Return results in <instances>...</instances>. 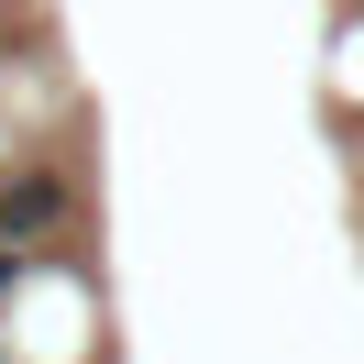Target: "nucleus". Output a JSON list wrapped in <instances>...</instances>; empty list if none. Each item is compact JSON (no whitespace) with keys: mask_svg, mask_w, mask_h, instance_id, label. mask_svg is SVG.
Masks as SVG:
<instances>
[{"mask_svg":"<svg viewBox=\"0 0 364 364\" xmlns=\"http://www.w3.org/2000/svg\"><path fill=\"white\" fill-rule=\"evenodd\" d=\"M55 221H67V177H45V166L0 177V243H11V254H23V243H45Z\"/></svg>","mask_w":364,"mask_h":364,"instance_id":"nucleus-1","label":"nucleus"},{"mask_svg":"<svg viewBox=\"0 0 364 364\" xmlns=\"http://www.w3.org/2000/svg\"><path fill=\"white\" fill-rule=\"evenodd\" d=\"M11 276H23V254H11V243H0V298H11Z\"/></svg>","mask_w":364,"mask_h":364,"instance_id":"nucleus-2","label":"nucleus"}]
</instances>
